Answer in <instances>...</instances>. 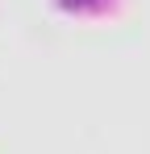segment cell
Returning <instances> with one entry per match:
<instances>
[{
	"label": "cell",
	"instance_id": "6da1fadb",
	"mask_svg": "<svg viewBox=\"0 0 150 154\" xmlns=\"http://www.w3.org/2000/svg\"><path fill=\"white\" fill-rule=\"evenodd\" d=\"M58 8H67V13H104L113 0H54Z\"/></svg>",
	"mask_w": 150,
	"mask_h": 154
}]
</instances>
